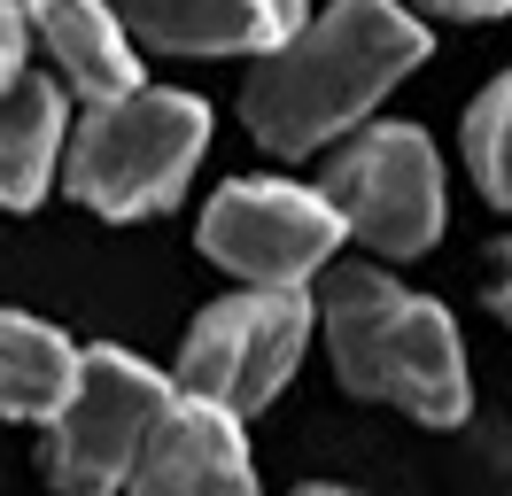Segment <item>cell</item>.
Instances as JSON below:
<instances>
[{"instance_id":"cell-1","label":"cell","mask_w":512,"mask_h":496,"mask_svg":"<svg viewBox=\"0 0 512 496\" xmlns=\"http://www.w3.org/2000/svg\"><path fill=\"white\" fill-rule=\"evenodd\" d=\"M427 62V24L396 0H326L288 47L249 70L241 117L272 155H319L381 109L388 86H404Z\"/></svg>"},{"instance_id":"cell-2","label":"cell","mask_w":512,"mask_h":496,"mask_svg":"<svg viewBox=\"0 0 512 496\" xmlns=\"http://www.w3.org/2000/svg\"><path fill=\"white\" fill-rule=\"evenodd\" d=\"M326 349H334V372L350 396L396 403L412 411L419 427H458L466 419V349H458V326H450L443 303H427L412 287H396L373 264H342L326 272Z\"/></svg>"},{"instance_id":"cell-3","label":"cell","mask_w":512,"mask_h":496,"mask_svg":"<svg viewBox=\"0 0 512 496\" xmlns=\"http://www.w3.org/2000/svg\"><path fill=\"white\" fill-rule=\"evenodd\" d=\"M210 148V109L194 93L140 86L125 101H94L70 132V194L94 217H156L187 194L194 163Z\"/></svg>"},{"instance_id":"cell-4","label":"cell","mask_w":512,"mask_h":496,"mask_svg":"<svg viewBox=\"0 0 512 496\" xmlns=\"http://www.w3.org/2000/svg\"><path fill=\"white\" fill-rule=\"evenodd\" d=\"M179 411V380L156 365H140L132 349H86L70 403L47 419V481L63 496H109L117 481L140 473L148 442L163 419Z\"/></svg>"},{"instance_id":"cell-5","label":"cell","mask_w":512,"mask_h":496,"mask_svg":"<svg viewBox=\"0 0 512 496\" xmlns=\"http://www.w3.org/2000/svg\"><path fill=\"white\" fill-rule=\"evenodd\" d=\"M311 326H319V310H311L303 287H241V295L210 303L187 326L171 380L194 403H218L233 419H256L264 403L288 388V372L303 365Z\"/></svg>"},{"instance_id":"cell-6","label":"cell","mask_w":512,"mask_h":496,"mask_svg":"<svg viewBox=\"0 0 512 496\" xmlns=\"http://www.w3.org/2000/svg\"><path fill=\"white\" fill-rule=\"evenodd\" d=\"M326 202L342 210L373 256H427L443 241V163L419 124H381L357 132L350 148L326 163Z\"/></svg>"},{"instance_id":"cell-7","label":"cell","mask_w":512,"mask_h":496,"mask_svg":"<svg viewBox=\"0 0 512 496\" xmlns=\"http://www.w3.org/2000/svg\"><path fill=\"white\" fill-rule=\"evenodd\" d=\"M342 210L319 186L288 179H233L202 210V256L225 264L241 287H303L342 248Z\"/></svg>"},{"instance_id":"cell-8","label":"cell","mask_w":512,"mask_h":496,"mask_svg":"<svg viewBox=\"0 0 512 496\" xmlns=\"http://www.w3.org/2000/svg\"><path fill=\"white\" fill-rule=\"evenodd\" d=\"M132 39L163 55H272L311 24V0H109Z\"/></svg>"},{"instance_id":"cell-9","label":"cell","mask_w":512,"mask_h":496,"mask_svg":"<svg viewBox=\"0 0 512 496\" xmlns=\"http://www.w3.org/2000/svg\"><path fill=\"white\" fill-rule=\"evenodd\" d=\"M132 496H256L241 419L218 403L179 396V411L163 419V434L148 442V458L132 473Z\"/></svg>"},{"instance_id":"cell-10","label":"cell","mask_w":512,"mask_h":496,"mask_svg":"<svg viewBox=\"0 0 512 496\" xmlns=\"http://www.w3.org/2000/svg\"><path fill=\"white\" fill-rule=\"evenodd\" d=\"M32 31L47 39L55 70L70 78V93L86 101H125L140 93V62H132V31L109 0H24Z\"/></svg>"},{"instance_id":"cell-11","label":"cell","mask_w":512,"mask_h":496,"mask_svg":"<svg viewBox=\"0 0 512 496\" xmlns=\"http://www.w3.org/2000/svg\"><path fill=\"white\" fill-rule=\"evenodd\" d=\"M70 117H63V86L55 78H24V86L0 101V210H32L55 163H63Z\"/></svg>"},{"instance_id":"cell-12","label":"cell","mask_w":512,"mask_h":496,"mask_svg":"<svg viewBox=\"0 0 512 496\" xmlns=\"http://www.w3.org/2000/svg\"><path fill=\"white\" fill-rule=\"evenodd\" d=\"M86 349H70L47 318L0 310V419H55L78 388Z\"/></svg>"},{"instance_id":"cell-13","label":"cell","mask_w":512,"mask_h":496,"mask_svg":"<svg viewBox=\"0 0 512 496\" xmlns=\"http://www.w3.org/2000/svg\"><path fill=\"white\" fill-rule=\"evenodd\" d=\"M466 163H474L481 194L497 210H512V70L466 109Z\"/></svg>"},{"instance_id":"cell-14","label":"cell","mask_w":512,"mask_h":496,"mask_svg":"<svg viewBox=\"0 0 512 496\" xmlns=\"http://www.w3.org/2000/svg\"><path fill=\"white\" fill-rule=\"evenodd\" d=\"M24 24H32L24 0H0V101L32 78V70H24Z\"/></svg>"},{"instance_id":"cell-15","label":"cell","mask_w":512,"mask_h":496,"mask_svg":"<svg viewBox=\"0 0 512 496\" xmlns=\"http://www.w3.org/2000/svg\"><path fill=\"white\" fill-rule=\"evenodd\" d=\"M412 8H435V16H466V24H481V16H505L512 0H412Z\"/></svg>"},{"instance_id":"cell-16","label":"cell","mask_w":512,"mask_h":496,"mask_svg":"<svg viewBox=\"0 0 512 496\" xmlns=\"http://www.w3.org/2000/svg\"><path fill=\"white\" fill-rule=\"evenodd\" d=\"M497 256H505V279H497V310H505V326H512V241L497 248Z\"/></svg>"},{"instance_id":"cell-17","label":"cell","mask_w":512,"mask_h":496,"mask_svg":"<svg viewBox=\"0 0 512 496\" xmlns=\"http://www.w3.org/2000/svg\"><path fill=\"white\" fill-rule=\"evenodd\" d=\"M303 496H350V489H303Z\"/></svg>"}]
</instances>
